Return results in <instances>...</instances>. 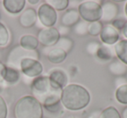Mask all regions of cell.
<instances>
[{
	"mask_svg": "<svg viewBox=\"0 0 127 118\" xmlns=\"http://www.w3.org/2000/svg\"><path fill=\"white\" fill-rule=\"evenodd\" d=\"M63 89L54 83L48 76L34 78L31 84V91L43 108L51 113H58L63 107L60 102Z\"/></svg>",
	"mask_w": 127,
	"mask_h": 118,
	"instance_id": "obj_1",
	"label": "cell"
},
{
	"mask_svg": "<svg viewBox=\"0 0 127 118\" xmlns=\"http://www.w3.org/2000/svg\"><path fill=\"white\" fill-rule=\"evenodd\" d=\"M91 95L85 87L78 83L67 84L62 90L60 102L63 107L71 111H78L86 108Z\"/></svg>",
	"mask_w": 127,
	"mask_h": 118,
	"instance_id": "obj_2",
	"label": "cell"
},
{
	"mask_svg": "<svg viewBox=\"0 0 127 118\" xmlns=\"http://www.w3.org/2000/svg\"><path fill=\"white\" fill-rule=\"evenodd\" d=\"M43 106L32 95L18 99L14 107L15 118H43Z\"/></svg>",
	"mask_w": 127,
	"mask_h": 118,
	"instance_id": "obj_3",
	"label": "cell"
},
{
	"mask_svg": "<svg viewBox=\"0 0 127 118\" xmlns=\"http://www.w3.org/2000/svg\"><path fill=\"white\" fill-rule=\"evenodd\" d=\"M25 58H33L39 59V54L37 50H27L21 47L20 45L14 47L7 56L6 66L12 69L20 71V64Z\"/></svg>",
	"mask_w": 127,
	"mask_h": 118,
	"instance_id": "obj_4",
	"label": "cell"
},
{
	"mask_svg": "<svg viewBox=\"0 0 127 118\" xmlns=\"http://www.w3.org/2000/svg\"><path fill=\"white\" fill-rule=\"evenodd\" d=\"M78 11L79 13L80 18L86 23L100 21L102 17L101 4L96 1H85L78 5Z\"/></svg>",
	"mask_w": 127,
	"mask_h": 118,
	"instance_id": "obj_5",
	"label": "cell"
},
{
	"mask_svg": "<svg viewBox=\"0 0 127 118\" xmlns=\"http://www.w3.org/2000/svg\"><path fill=\"white\" fill-rule=\"evenodd\" d=\"M37 14V19L39 20L41 24L44 26V28L53 27L56 24L57 20H58L57 11L45 2L38 7Z\"/></svg>",
	"mask_w": 127,
	"mask_h": 118,
	"instance_id": "obj_6",
	"label": "cell"
},
{
	"mask_svg": "<svg viewBox=\"0 0 127 118\" xmlns=\"http://www.w3.org/2000/svg\"><path fill=\"white\" fill-rule=\"evenodd\" d=\"M20 71L24 76L34 79L42 74L44 67L39 60L33 58H25L20 64Z\"/></svg>",
	"mask_w": 127,
	"mask_h": 118,
	"instance_id": "obj_7",
	"label": "cell"
},
{
	"mask_svg": "<svg viewBox=\"0 0 127 118\" xmlns=\"http://www.w3.org/2000/svg\"><path fill=\"white\" fill-rule=\"evenodd\" d=\"M58 30L55 27H47L43 28L37 34V41L44 48H51L56 45L60 38Z\"/></svg>",
	"mask_w": 127,
	"mask_h": 118,
	"instance_id": "obj_8",
	"label": "cell"
},
{
	"mask_svg": "<svg viewBox=\"0 0 127 118\" xmlns=\"http://www.w3.org/2000/svg\"><path fill=\"white\" fill-rule=\"evenodd\" d=\"M99 37L103 44L106 45H115L119 41L120 34L111 24H106L103 26Z\"/></svg>",
	"mask_w": 127,
	"mask_h": 118,
	"instance_id": "obj_9",
	"label": "cell"
},
{
	"mask_svg": "<svg viewBox=\"0 0 127 118\" xmlns=\"http://www.w3.org/2000/svg\"><path fill=\"white\" fill-rule=\"evenodd\" d=\"M101 9H102L101 20L103 22H106V23L112 22L117 18L118 11H119L118 4L111 1L103 2L101 4Z\"/></svg>",
	"mask_w": 127,
	"mask_h": 118,
	"instance_id": "obj_10",
	"label": "cell"
},
{
	"mask_svg": "<svg viewBox=\"0 0 127 118\" xmlns=\"http://www.w3.org/2000/svg\"><path fill=\"white\" fill-rule=\"evenodd\" d=\"M43 50H44V52H45L44 54L47 56L48 60L51 64H61L67 57V53L63 49H59V48H44Z\"/></svg>",
	"mask_w": 127,
	"mask_h": 118,
	"instance_id": "obj_11",
	"label": "cell"
},
{
	"mask_svg": "<svg viewBox=\"0 0 127 118\" xmlns=\"http://www.w3.org/2000/svg\"><path fill=\"white\" fill-rule=\"evenodd\" d=\"M37 20V11L32 8H28L25 10L21 13L19 17V24L24 28H31L35 24Z\"/></svg>",
	"mask_w": 127,
	"mask_h": 118,
	"instance_id": "obj_12",
	"label": "cell"
},
{
	"mask_svg": "<svg viewBox=\"0 0 127 118\" xmlns=\"http://www.w3.org/2000/svg\"><path fill=\"white\" fill-rule=\"evenodd\" d=\"M80 21V16L78 10L69 9L64 13L61 18V24L63 26L71 28Z\"/></svg>",
	"mask_w": 127,
	"mask_h": 118,
	"instance_id": "obj_13",
	"label": "cell"
},
{
	"mask_svg": "<svg viewBox=\"0 0 127 118\" xmlns=\"http://www.w3.org/2000/svg\"><path fill=\"white\" fill-rule=\"evenodd\" d=\"M49 78L51 81H52L54 83L64 89L67 85L68 83V76L66 72L62 69H53L50 71Z\"/></svg>",
	"mask_w": 127,
	"mask_h": 118,
	"instance_id": "obj_14",
	"label": "cell"
},
{
	"mask_svg": "<svg viewBox=\"0 0 127 118\" xmlns=\"http://www.w3.org/2000/svg\"><path fill=\"white\" fill-rule=\"evenodd\" d=\"M25 0H4L3 5L5 11L10 14H18L25 7Z\"/></svg>",
	"mask_w": 127,
	"mask_h": 118,
	"instance_id": "obj_15",
	"label": "cell"
},
{
	"mask_svg": "<svg viewBox=\"0 0 127 118\" xmlns=\"http://www.w3.org/2000/svg\"><path fill=\"white\" fill-rule=\"evenodd\" d=\"M114 51L118 60L127 66V39L118 41L114 45Z\"/></svg>",
	"mask_w": 127,
	"mask_h": 118,
	"instance_id": "obj_16",
	"label": "cell"
},
{
	"mask_svg": "<svg viewBox=\"0 0 127 118\" xmlns=\"http://www.w3.org/2000/svg\"><path fill=\"white\" fill-rule=\"evenodd\" d=\"M20 46L27 50H37L39 45L37 38L32 35H24L19 41Z\"/></svg>",
	"mask_w": 127,
	"mask_h": 118,
	"instance_id": "obj_17",
	"label": "cell"
},
{
	"mask_svg": "<svg viewBox=\"0 0 127 118\" xmlns=\"http://www.w3.org/2000/svg\"><path fill=\"white\" fill-rule=\"evenodd\" d=\"M19 80H20L19 71L6 66L5 71H4V76H3V82H4V83L9 85H14L16 83H18Z\"/></svg>",
	"mask_w": 127,
	"mask_h": 118,
	"instance_id": "obj_18",
	"label": "cell"
},
{
	"mask_svg": "<svg viewBox=\"0 0 127 118\" xmlns=\"http://www.w3.org/2000/svg\"><path fill=\"white\" fill-rule=\"evenodd\" d=\"M108 71L112 76L117 77L124 76L127 73V66L119 60H115L108 65Z\"/></svg>",
	"mask_w": 127,
	"mask_h": 118,
	"instance_id": "obj_19",
	"label": "cell"
},
{
	"mask_svg": "<svg viewBox=\"0 0 127 118\" xmlns=\"http://www.w3.org/2000/svg\"><path fill=\"white\" fill-rule=\"evenodd\" d=\"M96 56H97L98 59H100L102 61H109L113 58L114 53H113L112 49L109 46L101 45L100 48L98 49V50H97Z\"/></svg>",
	"mask_w": 127,
	"mask_h": 118,
	"instance_id": "obj_20",
	"label": "cell"
},
{
	"mask_svg": "<svg viewBox=\"0 0 127 118\" xmlns=\"http://www.w3.org/2000/svg\"><path fill=\"white\" fill-rule=\"evenodd\" d=\"M53 47L59 48V49L64 50L68 54L73 48V41L67 37H61L56 44V45L53 46Z\"/></svg>",
	"mask_w": 127,
	"mask_h": 118,
	"instance_id": "obj_21",
	"label": "cell"
},
{
	"mask_svg": "<svg viewBox=\"0 0 127 118\" xmlns=\"http://www.w3.org/2000/svg\"><path fill=\"white\" fill-rule=\"evenodd\" d=\"M115 97L119 103L127 105V84L121 85L116 89Z\"/></svg>",
	"mask_w": 127,
	"mask_h": 118,
	"instance_id": "obj_22",
	"label": "cell"
},
{
	"mask_svg": "<svg viewBox=\"0 0 127 118\" xmlns=\"http://www.w3.org/2000/svg\"><path fill=\"white\" fill-rule=\"evenodd\" d=\"M98 118H121V115L115 107L109 106L100 111Z\"/></svg>",
	"mask_w": 127,
	"mask_h": 118,
	"instance_id": "obj_23",
	"label": "cell"
},
{
	"mask_svg": "<svg viewBox=\"0 0 127 118\" xmlns=\"http://www.w3.org/2000/svg\"><path fill=\"white\" fill-rule=\"evenodd\" d=\"M45 3L51 5L56 11H64L69 6L68 0H47Z\"/></svg>",
	"mask_w": 127,
	"mask_h": 118,
	"instance_id": "obj_24",
	"label": "cell"
},
{
	"mask_svg": "<svg viewBox=\"0 0 127 118\" xmlns=\"http://www.w3.org/2000/svg\"><path fill=\"white\" fill-rule=\"evenodd\" d=\"M103 24L101 21H97V22H92V23L88 24V34L92 37H97L99 36L101 30L103 29Z\"/></svg>",
	"mask_w": 127,
	"mask_h": 118,
	"instance_id": "obj_25",
	"label": "cell"
},
{
	"mask_svg": "<svg viewBox=\"0 0 127 118\" xmlns=\"http://www.w3.org/2000/svg\"><path fill=\"white\" fill-rule=\"evenodd\" d=\"M10 40V33L6 26L0 22V46L4 47L7 45Z\"/></svg>",
	"mask_w": 127,
	"mask_h": 118,
	"instance_id": "obj_26",
	"label": "cell"
},
{
	"mask_svg": "<svg viewBox=\"0 0 127 118\" xmlns=\"http://www.w3.org/2000/svg\"><path fill=\"white\" fill-rule=\"evenodd\" d=\"M87 30H88V23L83 20H80L75 26H73V30L78 36H85L88 34Z\"/></svg>",
	"mask_w": 127,
	"mask_h": 118,
	"instance_id": "obj_27",
	"label": "cell"
},
{
	"mask_svg": "<svg viewBox=\"0 0 127 118\" xmlns=\"http://www.w3.org/2000/svg\"><path fill=\"white\" fill-rule=\"evenodd\" d=\"M100 46H101V44H99V43L93 41V42L88 43V44H86V48H85V49H86V51L90 55H96L97 50H98V49L100 48Z\"/></svg>",
	"mask_w": 127,
	"mask_h": 118,
	"instance_id": "obj_28",
	"label": "cell"
},
{
	"mask_svg": "<svg viewBox=\"0 0 127 118\" xmlns=\"http://www.w3.org/2000/svg\"><path fill=\"white\" fill-rule=\"evenodd\" d=\"M8 108L4 99L0 95V118H7Z\"/></svg>",
	"mask_w": 127,
	"mask_h": 118,
	"instance_id": "obj_29",
	"label": "cell"
},
{
	"mask_svg": "<svg viewBox=\"0 0 127 118\" xmlns=\"http://www.w3.org/2000/svg\"><path fill=\"white\" fill-rule=\"evenodd\" d=\"M126 21H127V20L125 19L124 18H115V19L111 22V24L112 25V26L114 27L117 30H118V31H119V30H122V29H123V27L125 26Z\"/></svg>",
	"mask_w": 127,
	"mask_h": 118,
	"instance_id": "obj_30",
	"label": "cell"
},
{
	"mask_svg": "<svg viewBox=\"0 0 127 118\" xmlns=\"http://www.w3.org/2000/svg\"><path fill=\"white\" fill-rule=\"evenodd\" d=\"M114 82H115V85H116L117 88L121 86V85L127 84V79L125 77H124V76H118V77H117L116 79H115Z\"/></svg>",
	"mask_w": 127,
	"mask_h": 118,
	"instance_id": "obj_31",
	"label": "cell"
},
{
	"mask_svg": "<svg viewBox=\"0 0 127 118\" xmlns=\"http://www.w3.org/2000/svg\"><path fill=\"white\" fill-rule=\"evenodd\" d=\"M58 33H59L60 37H65V35H67V34L69 33L70 28L61 25V26L58 29Z\"/></svg>",
	"mask_w": 127,
	"mask_h": 118,
	"instance_id": "obj_32",
	"label": "cell"
},
{
	"mask_svg": "<svg viewBox=\"0 0 127 118\" xmlns=\"http://www.w3.org/2000/svg\"><path fill=\"white\" fill-rule=\"evenodd\" d=\"M5 68H6V65H4L2 62H0V82H3V76H4V71H5Z\"/></svg>",
	"mask_w": 127,
	"mask_h": 118,
	"instance_id": "obj_33",
	"label": "cell"
},
{
	"mask_svg": "<svg viewBox=\"0 0 127 118\" xmlns=\"http://www.w3.org/2000/svg\"><path fill=\"white\" fill-rule=\"evenodd\" d=\"M121 32H122V35L127 39V21H126V23H125V26H124L123 29H122Z\"/></svg>",
	"mask_w": 127,
	"mask_h": 118,
	"instance_id": "obj_34",
	"label": "cell"
},
{
	"mask_svg": "<svg viewBox=\"0 0 127 118\" xmlns=\"http://www.w3.org/2000/svg\"><path fill=\"white\" fill-rule=\"evenodd\" d=\"M121 118H127V106L125 108H124V109L122 110Z\"/></svg>",
	"mask_w": 127,
	"mask_h": 118,
	"instance_id": "obj_35",
	"label": "cell"
},
{
	"mask_svg": "<svg viewBox=\"0 0 127 118\" xmlns=\"http://www.w3.org/2000/svg\"><path fill=\"white\" fill-rule=\"evenodd\" d=\"M30 4H38V0H29L28 1Z\"/></svg>",
	"mask_w": 127,
	"mask_h": 118,
	"instance_id": "obj_36",
	"label": "cell"
},
{
	"mask_svg": "<svg viewBox=\"0 0 127 118\" xmlns=\"http://www.w3.org/2000/svg\"><path fill=\"white\" fill-rule=\"evenodd\" d=\"M4 83H2V82H0V92H1V90H3V88H4Z\"/></svg>",
	"mask_w": 127,
	"mask_h": 118,
	"instance_id": "obj_37",
	"label": "cell"
},
{
	"mask_svg": "<svg viewBox=\"0 0 127 118\" xmlns=\"http://www.w3.org/2000/svg\"><path fill=\"white\" fill-rule=\"evenodd\" d=\"M125 15H126V17H127V2H126V4H125Z\"/></svg>",
	"mask_w": 127,
	"mask_h": 118,
	"instance_id": "obj_38",
	"label": "cell"
},
{
	"mask_svg": "<svg viewBox=\"0 0 127 118\" xmlns=\"http://www.w3.org/2000/svg\"><path fill=\"white\" fill-rule=\"evenodd\" d=\"M0 58H1V54H0Z\"/></svg>",
	"mask_w": 127,
	"mask_h": 118,
	"instance_id": "obj_39",
	"label": "cell"
}]
</instances>
